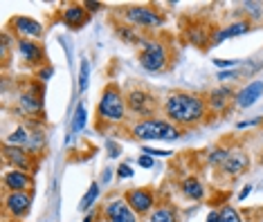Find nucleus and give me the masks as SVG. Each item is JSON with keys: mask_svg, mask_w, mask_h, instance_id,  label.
<instances>
[{"mask_svg": "<svg viewBox=\"0 0 263 222\" xmlns=\"http://www.w3.org/2000/svg\"><path fill=\"white\" fill-rule=\"evenodd\" d=\"M250 30H252V20H236V22H232V25H227V27H221V30L216 32V36H214V45L227 41V38L248 34Z\"/></svg>", "mask_w": 263, "mask_h": 222, "instance_id": "18", "label": "nucleus"}, {"mask_svg": "<svg viewBox=\"0 0 263 222\" xmlns=\"http://www.w3.org/2000/svg\"><path fill=\"white\" fill-rule=\"evenodd\" d=\"M250 193H252V186H250V184H248V186H243V191L238 193V200H245V198H248Z\"/></svg>", "mask_w": 263, "mask_h": 222, "instance_id": "41", "label": "nucleus"}, {"mask_svg": "<svg viewBox=\"0 0 263 222\" xmlns=\"http://www.w3.org/2000/svg\"><path fill=\"white\" fill-rule=\"evenodd\" d=\"M52 74H54V67H52V65H45L43 70L38 72V81H48V79L52 77Z\"/></svg>", "mask_w": 263, "mask_h": 222, "instance_id": "37", "label": "nucleus"}, {"mask_svg": "<svg viewBox=\"0 0 263 222\" xmlns=\"http://www.w3.org/2000/svg\"><path fill=\"white\" fill-rule=\"evenodd\" d=\"M243 9L250 18H254V20L263 18V3H243Z\"/></svg>", "mask_w": 263, "mask_h": 222, "instance_id": "27", "label": "nucleus"}, {"mask_svg": "<svg viewBox=\"0 0 263 222\" xmlns=\"http://www.w3.org/2000/svg\"><path fill=\"white\" fill-rule=\"evenodd\" d=\"M236 77H238V72H234V70H227V72H221V74H218L221 81H227V79H236Z\"/></svg>", "mask_w": 263, "mask_h": 222, "instance_id": "40", "label": "nucleus"}, {"mask_svg": "<svg viewBox=\"0 0 263 222\" xmlns=\"http://www.w3.org/2000/svg\"><path fill=\"white\" fill-rule=\"evenodd\" d=\"M126 202H128V207L133 209L135 213H140V215L148 213L153 209V204H156V200H153V193L148 189H130L126 193Z\"/></svg>", "mask_w": 263, "mask_h": 222, "instance_id": "10", "label": "nucleus"}, {"mask_svg": "<svg viewBox=\"0 0 263 222\" xmlns=\"http://www.w3.org/2000/svg\"><path fill=\"white\" fill-rule=\"evenodd\" d=\"M97 198H99V184L95 182V184H90L88 193H85V195L81 198V204H79V209H81V211H88V209L95 204Z\"/></svg>", "mask_w": 263, "mask_h": 222, "instance_id": "25", "label": "nucleus"}, {"mask_svg": "<svg viewBox=\"0 0 263 222\" xmlns=\"http://www.w3.org/2000/svg\"><path fill=\"white\" fill-rule=\"evenodd\" d=\"M133 135L142 141H160V139L173 141L182 133L180 128H176L173 124L164 121V119H144V121H137L133 126Z\"/></svg>", "mask_w": 263, "mask_h": 222, "instance_id": "3", "label": "nucleus"}, {"mask_svg": "<svg viewBox=\"0 0 263 222\" xmlns=\"http://www.w3.org/2000/svg\"><path fill=\"white\" fill-rule=\"evenodd\" d=\"M133 30H135V27H133ZM133 30H130V27H126V30H119V36L126 38V41H130V43H142V38L137 36Z\"/></svg>", "mask_w": 263, "mask_h": 222, "instance_id": "31", "label": "nucleus"}, {"mask_svg": "<svg viewBox=\"0 0 263 222\" xmlns=\"http://www.w3.org/2000/svg\"><path fill=\"white\" fill-rule=\"evenodd\" d=\"M248 164H250V157L245 155L243 151H230V155L225 157V162H223L221 166L227 175H241L243 170L248 168Z\"/></svg>", "mask_w": 263, "mask_h": 222, "instance_id": "17", "label": "nucleus"}, {"mask_svg": "<svg viewBox=\"0 0 263 222\" xmlns=\"http://www.w3.org/2000/svg\"><path fill=\"white\" fill-rule=\"evenodd\" d=\"M3 184H5V189H9V191H25L32 186V178L25 173V170H7V173L3 175Z\"/></svg>", "mask_w": 263, "mask_h": 222, "instance_id": "16", "label": "nucleus"}, {"mask_svg": "<svg viewBox=\"0 0 263 222\" xmlns=\"http://www.w3.org/2000/svg\"><path fill=\"white\" fill-rule=\"evenodd\" d=\"M104 213H106V218L111 220V222H137L135 220V211L128 207L126 200H113V202H108L106 209H104Z\"/></svg>", "mask_w": 263, "mask_h": 222, "instance_id": "12", "label": "nucleus"}, {"mask_svg": "<svg viewBox=\"0 0 263 222\" xmlns=\"http://www.w3.org/2000/svg\"><path fill=\"white\" fill-rule=\"evenodd\" d=\"M124 20L130 22L135 30H156V27L164 25V16L156 11L148 5H133V7H126L122 11Z\"/></svg>", "mask_w": 263, "mask_h": 222, "instance_id": "4", "label": "nucleus"}, {"mask_svg": "<svg viewBox=\"0 0 263 222\" xmlns=\"http://www.w3.org/2000/svg\"><path fill=\"white\" fill-rule=\"evenodd\" d=\"M142 153L151 155V157H169L171 155V151H156V148H148V146H142Z\"/></svg>", "mask_w": 263, "mask_h": 222, "instance_id": "33", "label": "nucleus"}, {"mask_svg": "<svg viewBox=\"0 0 263 222\" xmlns=\"http://www.w3.org/2000/svg\"><path fill=\"white\" fill-rule=\"evenodd\" d=\"M214 65L218 67V70L225 72L227 67H230V70H232L234 65H238V61H232V59H214Z\"/></svg>", "mask_w": 263, "mask_h": 222, "instance_id": "32", "label": "nucleus"}, {"mask_svg": "<svg viewBox=\"0 0 263 222\" xmlns=\"http://www.w3.org/2000/svg\"><path fill=\"white\" fill-rule=\"evenodd\" d=\"M11 30L18 34V36L25 38V41H38V38L43 36V25L34 18H27V16L11 18Z\"/></svg>", "mask_w": 263, "mask_h": 222, "instance_id": "7", "label": "nucleus"}, {"mask_svg": "<svg viewBox=\"0 0 263 222\" xmlns=\"http://www.w3.org/2000/svg\"><path fill=\"white\" fill-rule=\"evenodd\" d=\"M261 164H263V155H261Z\"/></svg>", "mask_w": 263, "mask_h": 222, "instance_id": "45", "label": "nucleus"}, {"mask_svg": "<svg viewBox=\"0 0 263 222\" xmlns=\"http://www.w3.org/2000/svg\"><path fill=\"white\" fill-rule=\"evenodd\" d=\"M263 96V81H250L243 90H238L236 96H234V104L238 108H250L254 106Z\"/></svg>", "mask_w": 263, "mask_h": 222, "instance_id": "14", "label": "nucleus"}, {"mask_svg": "<svg viewBox=\"0 0 263 222\" xmlns=\"http://www.w3.org/2000/svg\"><path fill=\"white\" fill-rule=\"evenodd\" d=\"M3 157L5 162L11 164L16 170H30L34 166V159H32V153L27 148H18V146H3Z\"/></svg>", "mask_w": 263, "mask_h": 222, "instance_id": "8", "label": "nucleus"}, {"mask_svg": "<svg viewBox=\"0 0 263 222\" xmlns=\"http://www.w3.org/2000/svg\"><path fill=\"white\" fill-rule=\"evenodd\" d=\"M95 218H93V213H88V215H85V218H83V222H93Z\"/></svg>", "mask_w": 263, "mask_h": 222, "instance_id": "44", "label": "nucleus"}, {"mask_svg": "<svg viewBox=\"0 0 263 222\" xmlns=\"http://www.w3.org/2000/svg\"><path fill=\"white\" fill-rule=\"evenodd\" d=\"M234 96H236V94L232 92V88H216V90H211V92H209L207 106L214 112H221V110H225V108L232 104Z\"/></svg>", "mask_w": 263, "mask_h": 222, "instance_id": "19", "label": "nucleus"}, {"mask_svg": "<svg viewBox=\"0 0 263 222\" xmlns=\"http://www.w3.org/2000/svg\"><path fill=\"white\" fill-rule=\"evenodd\" d=\"M83 7L90 11V14H93V11H99V9H104V5L101 3H97V0H85L83 3Z\"/></svg>", "mask_w": 263, "mask_h": 222, "instance_id": "36", "label": "nucleus"}, {"mask_svg": "<svg viewBox=\"0 0 263 222\" xmlns=\"http://www.w3.org/2000/svg\"><path fill=\"white\" fill-rule=\"evenodd\" d=\"M85 121H88V115H85V106L79 104L77 110H74V117H72V124H70V133L77 135L81 133V130L85 128Z\"/></svg>", "mask_w": 263, "mask_h": 222, "instance_id": "23", "label": "nucleus"}, {"mask_svg": "<svg viewBox=\"0 0 263 222\" xmlns=\"http://www.w3.org/2000/svg\"><path fill=\"white\" fill-rule=\"evenodd\" d=\"M221 222H241V215L234 207H223L221 209Z\"/></svg>", "mask_w": 263, "mask_h": 222, "instance_id": "28", "label": "nucleus"}, {"mask_svg": "<svg viewBox=\"0 0 263 222\" xmlns=\"http://www.w3.org/2000/svg\"><path fill=\"white\" fill-rule=\"evenodd\" d=\"M30 128H34V130H30V144H27V151L32 153H38V151H43V146H45V135H43V130H38L36 128V124L34 121H30Z\"/></svg>", "mask_w": 263, "mask_h": 222, "instance_id": "21", "label": "nucleus"}, {"mask_svg": "<svg viewBox=\"0 0 263 222\" xmlns=\"http://www.w3.org/2000/svg\"><path fill=\"white\" fill-rule=\"evenodd\" d=\"M18 54L25 65L38 67L41 63H45V50L38 41H25V38L18 41Z\"/></svg>", "mask_w": 263, "mask_h": 222, "instance_id": "9", "label": "nucleus"}, {"mask_svg": "<svg viewBox=\"0 0 263 222\" xmlns=\"http://www.w3.org/2000/svg\"><path fill=\"white\" fill-rule=\"evenodd\" d=\"M182 195L189 198V200H203L205 189H203V184H200V180L189 178L182 182Z\"/></svg>", "mask_w": 263, "mask_h": 222, "instance_id": "20", "label": "nucleus"}, {"mask_svg": "<svg viewBox=\"0 0 263 222\" xmlns=\"http://www.w3.org/2000/svg\"><path fill=\"white\" fill-rule=\"evenodd\" d=\"M126 99H124L122 90H119L117 83H111L106 85L104 94L99 99V106H97V117L104 119V121H111V124H119L126 119Z\"/></svg>", "mask_w": 263, "mask_h": 222, "instance_id": "2", "label": "nucleus"}, {"mask_svg": "<svg viewBox=\"0 0 263 222\" xmlns=\"http://www.w3.org/2000/svg\"><path fill=\"white\" fill-rule=\"evenodd\" d=\"M5 144L7 146H18V148H27L30 144V130L27 128H16L11 135H7V139H5Z\"/></svg>", "mask_w": 263, "mask_h": 222, "instance_id": "22", "label": "nucleus"}, {"mask_svg": "<svg viewBox=\"0 0 263 222\" xmlns=\"http://www.w3.org/2000/svg\"><path fill=\"white\" fill-rule=\"evenodd\" d=\"M261 121H263L261 117H256V119H250V121H238V128H248V126H259Z\"/></svg>", "mask_w": 263, "mask_h": 222, "instance_id": "39", "label": "nucleus"}, {"mask_svg": "<svg viewBox=\"0 0 263 222\" xmlns=\"http://www.w3.org/2000/svg\"><path fill=\"white\" fill-rule=\"evenodd\" d=\"M207 222H221V211H211L207 215Z\"/></svg>", "mask_w": 263, "mask_h": 222, "instance_id": "43", "label": "nucleus"}, {"mask_svg": "<svg viewBox=\"0 0 263 222\" xmlns=\"http://www.w3.org/2000/svg\"><path fill=\"white\" fill-rule=\"evenodd\" d=\"M18 106L25 115H41L43 112V90H25L20 96H18Z\"/></svg>", "mask_w": 263, "mask_h": 222, "instance_id": "13", "label": "nucleus"}, {"mask_svg": "<svg viewBox=\"0 0 263 222\" xmlns=\"http://www.w3.org/2000/svg\"><path fill=\"white\" fill-rule=\"evenodd\" d=\"M126 108L135 117H153L158 110V101L151 92H146V90H142V88H135V90H128L126 92Z\"/></svg>", "mask_w": 263, "mask_h": 222, "instance_id": "6", "label": "nucleus"}, {"mask_svg": "<svg viewBox=\"0 0 263 222\" xmlns=\"http://www.w3.org/2000/svg\"><path fill=\"white\" fill-rule=\"evenodd\" d=\"M63 22L68 27H72V30H79L81 25H85V20L90 18V11L83 7V5H77V3H72V5H68V7L63 9Z\"/></svg>", "mask_w": 263, "mask_h": 222, "instance_id": "15", "label": "nucleus"}, {"mask_svg": "<svg viewBox=\"0 0 263 222\" xmlns=\"http://www.w3.org/2000/svg\"><path fill=\"white\" fill-rule=\"evenodd\" d=\"M117 175L119 178H133V168L128 166V164H119V168H117Z\"/></svg>", "mask_w": 263, "mask_h": 222, "instance_id": "35", "label": "nucleus"}, {"mask_svg": "<svg viewBox=\"0 0 263 222\" xmlns=\"http://www.w3.org/2000/svg\"><path fill=\"white\" fill-rule=\"evenodd\" d=\"M5 207H7V211L14 215V218H20V215H25L30 211L32 198H30V193H25V191H9L7 198H5Z\"/></svg>", "mask_w": 263, "mask_h": 222, "instance_id": "11", "label": "nucleus"}, {"mask_svg": "<svg viewBox=\"0 0 263 222\" xmlns=\"http://www.w3.org/2000/svg\"><path fill=\"white\" fill-rule=\"evenodd\" d=\"M106 148H108V151H111V153H108V155H111V157H117V155H119V146L115 144V141H111V139H108V141H106Z\"/></svg>", "mask_w": 263, "mask_h": 222, "instance_id": "38", "label": "nucleus"}, {"mask_svg": "<svg viewBox=\"0 0 263 222\" xmlns=\"http://www.w3.org/2000/svg\"><path fill=\"white\" fill-rule=\"evenodd\" d=\"M88 79H90V63L88 59L81 61V72H79V92L88 90Z\"/></svg>", "mask_w": 263, "mask_h": 222, "instance_id": "26", "label": "nucleus"}, {"mask_svg": "<svg viewBox=\"0 0 263 222\" xmlns=\"http://www.w3.org/2000/svg\"><path fill=\"white\" fill-rule=\"evenodd\" d=\"M189 41L196 43L198 47H205V45H207V38H205V34H203V30H200V27H196V30L189 32Z\"/></svg>", "mask_w": 263, "mask_h": 222, "instance_id": "30", "label": "nucleus"}, {"mask_svg": "<svg viewBox=\"0 0 263 222\" xmlns=\"http://www.w3.org/2000/svg\"><path fill=\"white\" fill-rule=\"evenodd\" d=\"M137 164H140L142 168H153V164H156V159H153L151 155H144V153H142V155L137 157Z\"/></svg>", "mask_w": 263, "mask_h": 222, "instance_id": "34", "label": "nucleus"}, {"mask_svg": "<svg viewBox=\"0 0 263 222\" xmlns=\"http://www.w3.org/2000/svg\"><path fill=\"white\" fill-rule=\"evenodd\" d=\"M227 155H230V151H227V148H214V151L209 153V162L211 164H223Z\"/></svg>", "mask_w": 263, "mask_h": 222, "instance_id": "29", "label": "nucleus"}, {"mask_svg": "<svg viewBox=\"0 0 263 222\" xmlns=\"http://www.w3.org/2000/svg\"><path fill=\"white\" fill-rule=\"evenodd\" d=\"M151 222H178V218L171 207H160L151 213Z\"/></svg>", "mask_w": 263, "mask_h": 222, "instance_id": "24", "label": "nucleus"}, {"mask_svg": "<svg viewBox=\"0 0 263 222\" xmlns=\"http://www.w3.org/2000/svg\"><path fill=\"white\" fill-rule=\"evenodd\" d=\"M111 178H113L111 168H106V170H104V173H101V184H108V182H111Z\"/></svg>", "mask_w": 263, "mask_h": 222, "instance_id": "42", "label": "nucleus"}, {"mask_svg": "<svg viewBox=\"0 0 263 222\" xmlns=\"http://www.w3.org/2000/svg\"><path fill=\"white\" fill-rule=\"evenodd\" d=\"M140 52V65L144 67L146 72H160L164 70L169 63V52H167V45L160 43V41H144L142 43Z\"/></svg>", "mask_w": 263, "mask_h": 222, "instance_id": "5", "label": "nucleus"}, {"mask_svg": "<svg viewBox=\"0 0 263 222\" xmlns=\"http://www.w3.org/2000/svg\"><path fill=\"white\" fill-rule=\"evenodd\" d=\"M162 110L173 124L178 126H196L207 117V101L198 94L189 92H173L164 99Z\"/></svg>", "mask_w": 263, "mask_h": 222, "instance_id": "1", "label": "nucleus"}]
</instances>
